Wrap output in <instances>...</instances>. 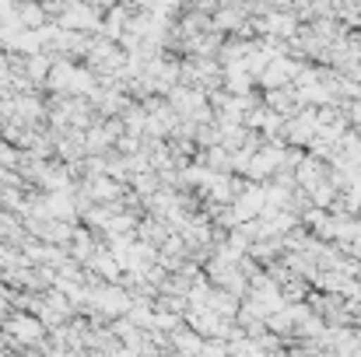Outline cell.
Listing matches in <instances>:
<instances>
[{"mask_svg": "<svg viewBox=\"0 0 361 357\" xmlns=\"http://www.w3.org/2000/svg\"><path fill=\"white\" fill-rule=\"evenodd\" d=\"M14 18H18L21 28H42V25H49V14H46L42 0H25V4H18V7H14Z\"/></svg>", "mask_w": 361, "mask_h": 357, "instance_id": "6da1fadb", "label": "cell"}, {"mask_svg": "<svg viewBox=\"0 0 361 357\" xmlns=\"http://www.w3.org/2000/svg\"><path fill=\"white\" fill-rule=\"evenodd\" d=\"M123 123L137 133V130H147V116H144V109H126L123 113Z\"/></svg>", "mask_w": 361, "mask_h": 357, "instance_id": "7a4b0ae2", "label": "cell"}]
</instances>
